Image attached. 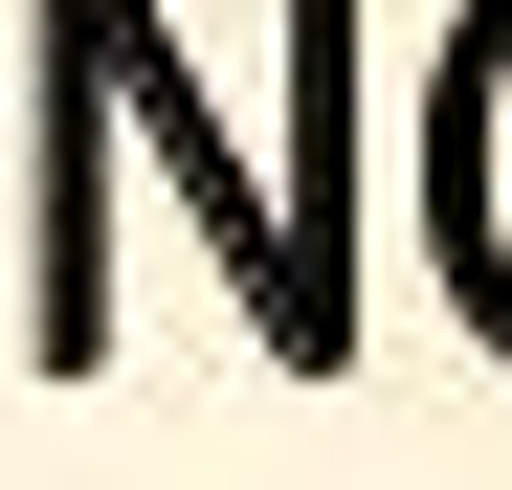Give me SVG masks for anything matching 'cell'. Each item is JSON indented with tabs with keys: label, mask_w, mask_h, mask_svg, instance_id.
Wrapping results in <instances>:
<instances>
[{
	"label": "cell",
	"mask_w": 512,
	"mask_h": 490,
	"mask_svg": "<svg viewBox=\"0 0 512 490\" xmlns=\"http://www.w3.org/2000/svg\"><path fill=\"white\" fill-rule=\"evenodd\" d=\"M423 245H446L468 335L512 357V0H468L446 67H423Z\"/></svg>",
	"instance_id": "6da1fadb"
}]
</instances>
